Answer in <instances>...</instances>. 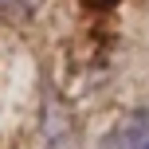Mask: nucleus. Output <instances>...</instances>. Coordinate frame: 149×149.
Segmentation results:
<instances>
[{
  "instance_id": "obj_1",
  "label": "nucleus",
  "mask_w": 149,
  "mask_h": 149,
  "mask_svg": "<svg viewBox=\"0 0 149 149\" xmlns=\"http://www.w3.org/2000/svg\"><path fill=\"white\" fill-rule=\"evenodd\" d=\"M102 149H149V110H130L106 134Z\"/></svg>"
},
{
  "instance_id": "obj_2",
  "label": "nucleus",
  "mask_w": 149,
  "mask_h": 149,
  "mask_svg": "<svg viewBox=\"0 0 149 149\" xmlns=\"http://www.w3.org/2000/svg\"><path fill=\"white\" fill-rule=\"evenodd\" d=\"M39 4H43V0H0V12L12 16V20H24V16H31Z\"/></svg>"
}]
</instances>
